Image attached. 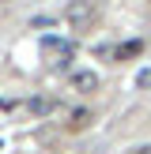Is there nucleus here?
<instances>
[{
	"instance_id": "obj_1",
	"label": "nucleus",
	"mask_w": 151,
	"mask_h": 154,
	"mask_svg": "<svg viewBox=\"0 0 151 154\" xmlns=\"http://www.w3.org/2000/svg\"><path fill=\"white\" fill-rule=\"evenodd\" d=\"M91 19H95V4H91V0H68V8H64V23H68L72 30L91 26Z\"/></svg>"
},
{
	"instance_id": "obj_2",
	"label": "nucleus",
	"mask_w": 151,
	"mask_h": 154,
	"mask_svg": "<svg viewBox=\"0 0 151 154\" xmlns=\"http://www.w3.org/2000/svg\"><path fill=\"white\" fill-rule=\"evenodd\" d=\"M68 87H72L76 94H95V90H98V72H91V68H76V72L68 75Z\"/></svg>"
},
{
	"instance_id": "obj_3",
	"label": "nucleus",
	"mask_w": 151,
	"mask_h": 154,
	"mask_svg": "<svg viewBox=\"0 0 151 154\" xmlns=\"http://www.w3.org/2000/svg\"><path fill=\"white\" fill-rule=\"evenodd\" d=\"M91 120H95V113H91V109H72V113H68V128H72V132H83Z\"/></svg>"
},
{
	"instance_id": "obj_4",
	"label": "nucleus",
	"mask_w": 151,
	"mask_h": 154,
	"mask_svg": "<svg viewBox=\"0 0 151 154\" xmlns=\"http://www.w3.org/2000/svg\"><path fill=\"white\" fill-rule=\"evenodd\" d=\"M136 87H140V90H151V68H143V72L136 75Z\"/></svg>"
},
{
	"instance_id": "obj_5",
	"label": "nucleus",
	"mask_w": 151,
	"mask_h": 154,
	"mask_svg": "<svg viewBox=\"0 0 151 154\" xmlns=\"http://www.w3.org/2000/svg\"><path fill=\"white\" fill-rule=\"evenodd\" d=\"M140 53V42H132V45H125V49H117V57H136Z\"/></svg>"
},
{
	"instance_id": "obj_6",
	"label": "nucleus",
	"mask_w": 151,
	"mask_h": 154,
	"mask_svg": "<svg viewBox=\"0 0 151 154\" xmlns=\"http://www.w3.org/2000/svg\"><path fill=\"white\" fill-rule=\"evenodd\" d=\"M136 154H151V147H136Z\"/></svg>"
}]
</instances>
